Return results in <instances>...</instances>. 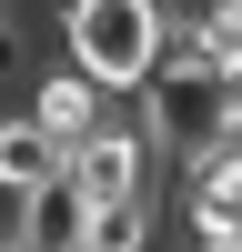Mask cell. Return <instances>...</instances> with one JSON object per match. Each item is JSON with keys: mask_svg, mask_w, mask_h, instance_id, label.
Wrapping results in <instances>:
<instances>
[{"mask_svg": "<svg viewBox=\"0 0 242 252\" xmlns=\"http://www.w3.org/2000/svg\"><path fill=\"white\" fill-rule=\"evenodd\" d=\"M51 31H60L71 71H91L111 101H131L151 81V61H161V0H60Z\"/></svg>", "mask_w": 242, "mask_h": 252, "instance_id": "6da1fadb", "label": "cell"}, {"mask_svg": "<svg viewBox=\"0 0 242 252\" xmlns=\"http://www.w3.org/2000/svg\"><path fill=\"white\" fill-rule=\"evenodd\" d=\"M20 111H30L40 131H51L60 152H71V141L91 131L101 111H111V91H101L91 71H71V61H30V81H20Z\"/></svg>", "mask_w": 242, "mask_h": 252, "instance_id": "7a4b0ae2", "label": "cell"}, {"mask_svg": "<svg viewBox=\"0 0 242 252\" xmlns=\"http://www.w3.org/2000/svg\"><path fill=\"white\" fill-rule=\"evenodd\" d=\"M161 232H172V212H161V182H141V192H121V202H91L71 252H161Z\"/></svg>", "mask_w": 242, "mask_h": 252, "instance_id": "3957f363", "label": "cell"}, {"mask_svg": "<svg viewBox=\"0 0 242 252\" xmlns=\"http://www.w3.org/2000/svg\"><path fill=\"white\" fill-rule=\"evenodd\" d=\"M81 212H91V202H81L71 172L30 182V192H20V252H71V242H81Z\"/></svg>", "mask_w": 242, "mask_h": 252, "instance_id": "277c9868", "label": "cell"}, {"mask_svg": "<svg viewBox=\"0 0 242 252\" xmlns=\"http://www.w3.org/2000/svg\"><path fill=\"white\" fill-rule=\"evenodd\" d=\"M60 161H71V152H60V141L40 131L30 111H0V182H10V192H30V182H51Z\"/></svg>", "mask_w": 242, "mask_h": 252, "instance_id": "5b68a950", "label": "cell"}, {"mask_svg": "<svg viewBox=\"0 0 242 252\" xmlns=\"http://www.w3.org/2000/svg\"><path fill=\"white\" fill-rule=\"evenodd\" d=\"M0 10H10V0H0Z\"/></svg>", "mask_w": 242, "mask_h": 252, "instance_id": "8992f818", "label": "cell"}]
</instances>
